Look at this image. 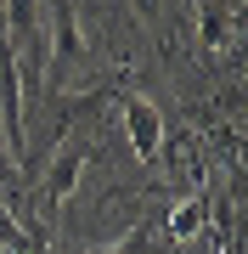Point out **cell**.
<instances>
[{
  "mask_svg": "<svg viewBox=\"0 0 248 254\" xmlns=\"http://www.w3.org/2000/svg\"><path fill=\"white\" fill-rule=\"evenodd\" d=\"M164 130H169V119H164V108H158L147 91H124L119 96V136H124L136 164H158Z\"/></svg>",
  "mask_w": 248,
  "mask_h": 254,
  "instance_id": "6da1fadb",
  "label": "cell"
}]
</instances>
